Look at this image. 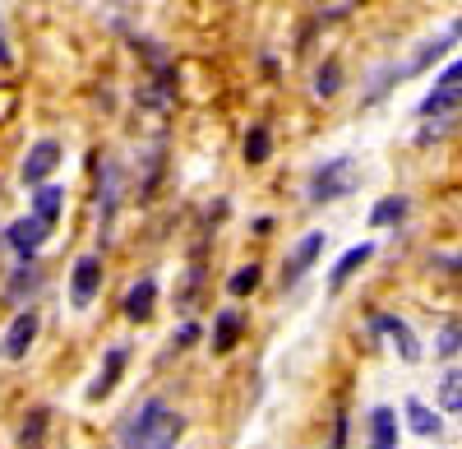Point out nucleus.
<instances>
[{
  "instance_id": "nucleus-1",
  "label": "nucleus",
  "mask_w": 462,
  "mask_h": 449,
  "mask_svg": "<svg viewBox=\"0 0 462 449\" xmlns=\"http://www.w3.org/2000/svg\"><path fill=\"white\" fill-rule=\"evenodd\" d=\"M176 435H180V417L171 413L167 403L148 398V403L139 407V413L125 422L121 444H125V449H171V444H176Z\"/></svg>"
},
{
  "instance_id": "nucleus-2",
  "label": "nucleus",
  "mask_w": 462,
  "mask_h": 449,
  "mask_svg": "<svg viewBox=\"0 0 462 449\" xmlns=\"http://www.w3.org/2000/svg\"><path fill=\"white\" fill-rule=\"evenodd\" d=\"M457 37H462V19H457V23H448L444 33L426 37V42H420V47H416V51H411V56H407L402 65H389V70H379V74H374V89H370V98H379L383 89H393L398 80H411V74L430 70V65H435V61H439V56H444V51H448V47L457 42Z\"/></svg>"
},
{
  "instance_id": "nucleus-3",
  "label": "nucleus",
  "mask_w": 462,
  "mask_h": 449,
  "mask_svg": "<svg viewBox=\"0 0 462 449\" xmlns=\"http://www.w3.org/2000/svg\"><path fill=\"white\" fill-rule=\"evenodd\" d=\"M356 181H361V172H356V158H328L315 176H310V200L315 204H324V200H342V195H352L356 191Z\"/></svg>"
},
{
  "instance_id": "nucleus-4",
  "label": "nucleus",
  "mask_w": 462,
  "mask_h": 449,
  "mask_svg": "<svg viewBox=\"0 0 462 449\" xmlns=\"http://www.w3.org/2000/svg\"><path fill=\"white\" fill-rule=\"evenodd\" d=\"M462 107V56L439 74V80H435V89L426 93V98H420V117H435V121H444L448 117V111H457Z\"/></svg>"
},
{
  "instance_id": "nucleus-5",
  "label": "nucleus",
  "mask_w": 462,
  "mask_h": 449,
  "mask_svg": "<svg viewBox=\"0 0 462 449\" xmlns=\"http://www.w3.org/2000/svg\"><path fill=\"white\" fill-rule=\"evenodd\" d=\"M56 167H60V144H56V139H37V144L28 148L19 176H23V185H42Z\"/></svg>"
},
{
  "instance_id": "nucleus-6",
  "label": "nucleus",
  "mask_w": 462,
  "mask_h": 449,
  "mask_svg": "<svg viewBox=\"0 0 462 449\" xmlns=\"http://www.w3.org/2000/svg\"><path fill=\"white\" fill-rule=\"evenodd\" d=\"M97 287H102V259H97V255H84L79 265H74V278H69V296H74V306H93Z\"/></svg>"
},
{
  "instance_id": "nucleus-7",
  "label": "nucleus",
  "mask_w": 462,
  "mask_h": 449,
  "mask_svg": "<svg viewBox=\"0 0 462 449\" xmlns=\"http://www.w3.org/2000/svg\"><path fill=\"white\" fill-rule=\"evenodd\" d=\"M47 237H51V228H47V222H37V218H19V222H10V246H14L23 259L42 250Z\"/></svg>"
},
{
  "instance_id": "nucleus-8",
  "label": "nucleus",
  "mask_w": 462,
  "mask_h": 449,
  "mask_svg": "<svg viewBox=\"0 0 462 449\" xmlns=\"http://www.w3.org/2000/svg\"><path fill=\"white\" fill-rule=\"evenodd\" d=\"M116 204H121V172H116V163H102V176H97V213H102V228H111Z\"/></svg>"
},
{
  "instance_id": "nucleus-9",
  "label": "nucleus",
  "mask_w": 462,
  "mask_h": 449,
  "mask_svg": "<svg viewBox=\"0 0 462 449\" xmlns=\"http://www.w3.org/2000/svg\"><path fill=\"white\" fill-rule=\"evenodd\" d=\"M32 339H37V315H32V311L14 315V324H10V333H5V357H14V361L28 357Z\"/></svg>"
},
{
  "instance_id": "nucleus-10",
  "label": "nucleus",
  "mask_w": 462,
  "mask_h": 449,
  "mask_svg": "<svg viewBox=\"0 0 462 449\" xmlns=\"http://www.w3.org/2000/svg\"><path fill=\"white\" fill-rule=\"evenodd\" d=\"M374 329H379V333H389V339L398 343L402 361H420V343H416V333H411L402 320H393V315H374Z\"/></svg>"
},
{
  "instance_id": "nucleus-11",
  "label": "nucleus",
  "mask_w": 462,
  "mask_h": 449,
  "mask_svg": "<svg viewBox=\"0 0 462 449\" xmlns=\"http://www.w3.org/2000/svg\"><path fill=\"white\" fill-rule=\"evenodd\" d=\"M125 348H111L106 352V361H102V370H97V380L88 385V398H106L111 389H116V380H121V370H125Z\"/></svg>"
},
{
  "instance_id": "nucleus-12",
  "label": "nucleus",
  "mask_w": 462,
  "mask_h": 449,
  "mask_svg": "<svg viewBox=\"0 0 462 449\" xmlns=\"http://www.w3.org/2000/svg\"><path fill=\"white\" fill-rule=\"evenodd\" d=\"M324 250V232H310V237H300L296 241V250H291V259H287V283H296L305 269L315 265V255Z\"/></svg>"
},
{
  "instance_id": "nucleus-13",
  "label": "nucleus",
  "mask_w": 462,
  "mask_h": 449,
  "mask_svg": "<svg viewBox=\"0 0 462 449\" xmlns=\"http://www.w3.org/2000/svg\"><path fill=\"white\" fill-rule=\"evenodd\" d=\"M370 449H398V417H393V407H374V413H370Z\"/></svg>"
},
{
  "instance_id": "nucleus-14",
  "label": "nucleus",
  "mask_w": 462,
  "mask_h": 449,
  "mask_svg": "<svg viewBox=\"0 0 462 449\" xmlns=\"http://www.w3.org/2000/svg\"><path fill=\"white\" fill-rule=\"evenodd\" d=\"M60 209H65V191H60V185H37V195H32V218L47 222V228H56Z\"/></svg>"
},
{
  "instance_id": "nucleus-15",
  "label": "nucleus",
  "mask_w": 462,
  "mask_h": 449,
  "mask_svg": "<svg viewBox=\"0 0 462 449\" xmlns=\"http://www.w3.org/2000/svg\"><path fill=\"white\" fill-rule=\"evenodd\" d=\"M152 296H158V283L139 278V283L130 287V296H125V315H130V320H148V315H152Z\"/></svg>"
},
{
  "instance_id": "nucleus-16",
  "label": "nucleus",
  "mask_w": 462,
  "mask_h": 449,
  "mask_svg": "<svg viewBox=\"0 0 462 449\" xmlns=\"http://www.w3.org/2000/svg\"><path fill=\"white\" fill-rule=\"evenodd\" d=\"M370 255H374V246H370V241H361V246H352V250H346V255L337 259V265H333V274H328V283H333V287H342L346 278H352V274H356V269L365 265V259H370Z\"/></svg>"
},
{
  "instance_id": "nucleus-17",
  "label": "nucleus",
  "mask_w": 462,
  "mask_h": 449,
  "mask_svg": "<svg viewBox=\"0 0 462 449\" xmlns=\"http://www.w3.org/2000/svg\"><path fill=\"white\" fill-rule=\"evenodd\" d=\"M241 339V315L236 311H222L217 324H213V352H231Z\"/></svg>"
},
{
  "instance_id": "nucleus-18",
  "label": "nucleus",
  "mask_w": 462,
  "mask_h": 449,
  "mask_svg": "<svg viewBox=\"0 0 462 449\" xmlns=\"http://www.w3.org/2000/svg\"><path fill=\"white\" fill-rule=\"evenodd\" d=\"M407 426H411L416 435H439V431H444V422H439L420 398H407Z\"/></svg>"
},
{
  "instance_id": "nucleus-19",
  "label": "nucleus",
  "mask_w": 462,
  "mask_h": 449,
  "mask_svg": "<svg viewBox=\"0 0 462 449\" xmlns=\"http://www.w3.org/2000/svg\"><path fill=\"white\" fill-rule=\"evenodd\" d=\"M268 154H273V135H268V126H254L245 135V163L259 167V163H268Z\"/></svg>"
},
{
  "instance_id": "nucleus-20",
  "label": "nucleus",
  "mask_w": 462,
  "mask_h": 449,
  "mask_svg": "<svg viewBox=\"0 0 462 449\" xmlns=\"http://www.w3.org/2000/svg\"><path fill=\"white\" fill-rule=\"evenodd\" d=\"M439 407L444 413H462V370H448L439 380Z\"/></svg>"
},
{
  "instance_id": "nucleus-21",
  "label": "nucleus",
  "mask_w": 462,
  "mask_h": 449,
  "mask_svg": "<svg viewBox=\"0 0 462 449\" xmlns=\"http://www.w3.org/2000/svg\"><path fill=\"white\" fill-rule=\"evenodd\" d=\"M259 278H263V269H259V265H241L236 274H231L226 292H231V296H250V292L259 287Z\"/></svg>"
},
{
  "instance_id": "nucleus-22",
  "label": "nucleus",
  "mask_w": 462,
  "mask_h": 449,
  "mask_svg": "<svg viewBox=\"0 0 462 449\" xmlns=\"http://www.w3.org/2000/svg\"><path fill=\"white\" fill-rule=\"evenodd\" d=\"M402 213H407V200H402V195H389V200H379V204H374L370 222H374V228H389V222H398Z\"/></svg>"
},
{
  "instance_id": "nucleus-23",
  "label": "nucleus",
  "mask_w": 462,
  "mask_h": 449,
  "mask_svg": "<svg viewBox=\"0 0 462 449\" xmlns=\"http://www.w3.org/2000/svg\"><path fill=\"white\" fill-rule=\"evenodd\" d=\"M337 89H342V70H337V65L328 61V65H324V70L315 74V93H319V98H333Z\"/></svg>"
},
{
  "instance_id": "nucleus-24",
  "label": "nucleus",
  "mask_w": 462,
  "mask_h": 449,
  "mask_svg": "<svg viewBox=\"0 0 462 449\" xmlns=\"http://www.w3.org/2000/svg\"><path fill=\"white\" fill-rule=\"evenodd\" d=\"M42 431H47V413H32V422H23V431H19V444L37 449V444H42Z\"/></svg>"
},
{
  "instance_id": "nucleus-25",
  "label": "nucleus",
  "mask_w": 462,
  "mask_h": 449,
  "mask_svg": "<svg viewBox=\"0 0 462 449\" xmlns=\"http://www.w3.org/2000/svg\"><path fill=\"white\" fill-rule=\"evenodd\" d=\"M28 287H37V269H32V265H23V269L14 274V283H10V292H14V296H23Z\"/></svg>"
},
{
  "instance_id": "nucleus-26",
  "label": "nucleus",
  "mask_w": 462,
  "mask_h": 449,
  "mask_svg": "<svg viewBox=\"0 0 462 449\" xmlns=\"http://www.w3.org/2000/svg\"><path fill=\"white\" fill-rule=\"evenodd\" d=\"M457 348H462V333H457V329L448 324V329H444V339H439V352L448 357V352H457Z\"/></svg>"
},
{
  "instance_id": "nucleus-27",
  "label": "nucleus",
  "mask_w": 462,
  "mask_h": 449,
  "mask_svg": "<svg viewBox=\"0 0 462 449\" xmlns=\"http://www.w3.org/2000/svg\"><path fill=\"white\" fill-rule=\"evenodd\" d=\"M0 65H10V47H5V33H0Z\"/></svg>"
}]
</instances>
